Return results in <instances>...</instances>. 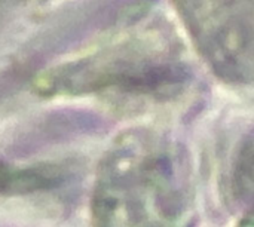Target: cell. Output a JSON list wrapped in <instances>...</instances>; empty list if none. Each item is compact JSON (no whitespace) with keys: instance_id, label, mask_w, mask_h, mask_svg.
Here are the masks:
<instances>
[{"instance_id":"cell-2","label":"cell","mask_w":254,"mask_h":227,"mask_svg":"<svg viewBox=\"0 0 254 227\" xmlns=\"http://www.w3.org/2000/svg\"><path fill=\"white\" fill-rule=\"evenodd\" d=\"M189 71L174 62H131L83 59L52 68L34 82L40 95H79L110 88L124 94L171 97L189 80Z\"/></svg>"},{"instance_id":"cell-1","label":"cell","mask_w":254,"mask_h":227,"mask_svg":"<svg viewBox=\"0 0 254 227\" xmlns=\"http://www.w3.org/2000/svg\"><path fill=\"white\" fill-rule=\"evenodd\" d=\"M91 217L94 227H193L186 149L152 129L121 134L98 165Z\"/></svg>"},{"instance_id":"cell-4","label":"cell","mask_w":254,"mask_h":227,"mask_svg":"<svg viewBox=\"0 0 254 227\" xmlns=\"http://www.w3.org/2000/svg\"><path fill=\"white\" fill-rule=\"evenodd\" d=\"M237 227H253V217L252 214H247V217H244Z\"/></svg>"},{"instance_id":"cell-3","label":"cell","mask_w":254,"mask_h":227,"mask_svg":"<svg viewBox=\"0 0 254 227\" xmlns=\"http://www.w3.org/2000/svg\"><path fill=\"white\" fill-rule=\"evenodd\" d=\"M232 192L240 204H252L253 198V140L249 137L240 147L232 171Z\"/></svg>"}]
</instances>
